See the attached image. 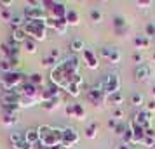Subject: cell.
I'll list each match as a JSON object with an SVG mask.
<instances>
[{
	"label": "cell",
	"mask_w": 155,
	"mask_h": 149,
	"mask_svg": "<svg viewBox=\"0 0 155 149\" xmlns=\"http://www.w3.org/2000/svg\"><path fill=\"white\" fill-rule=\"evenodd\" d=\"M78 73V57L68 56L58 61V64L51 70V83L59 87L61 90H66V87L71 83L73 76Z\"/></svg>",
	"instance_id": "obj_1"
},
{
	"label": "cell",
	"mask_w": 155,
	"mask_h": 149,
	"mask_svg": "<svg viewBox=\"0 0 155 149\" xmlns=\"http://www.w3.org/2000/svg\"><path fill=\"white\" fill-rule=\"evenodd\" d=\"M38 130V142L45 149H54L59 147L63 142V128H56L51 125H40Z\"/></svg>",
	"instance_id": "obj_2"
},
{
	"label": "cell",
	"mask_w": 155,
	"mask_h": 149,
	"mask_svg": "<svg viewBox=\"0 0 155 149\" xmlns=\"http://www.w3.org/2000/svg\"><path fill=\"white\" fill-rule=\"evenodd\" d=\"M23 28L26 31L28 38L35 40V42H44L47 38V26H45V19H38V21H31L26 19Z\"/></svg>",
	"instance_id": "obj_3"
},
{
	"label": "cell",
	"mask_w": 155,
	"mask_h": 149,
	"mask_svg": "<svg viewBox=\"0 0 155 149\" xmlns=\"http://www.w3.org/2000/svg\"><path fill=\"white\" fill-rule=\"evenodd\" d=\"M23 83H25V75L19 71L4 73V76L0 78V87L4 90H18Z\"/></svg>",
	"instance_id": "obj_4"
},
{
	"label": "cell",
	"mask_w": 155,
	"mask_h": 149,
	"mask_svg": "<svg viewBox=\"0 0 155 149\" xmlns=\"http://www.w3.org/2000/svg\"><path fill=\"white\" fill-rule=\"evenodd\" d=\"M78 141H80V135L73 127H64L63 128V142H61V147H77Z\"/></svg>",
	"instance_id": "obj_5"
},
{
	"label": "cell",
	"mask_w": 155,
	"mask_h": 149,
	"mask_svg": "<svg viewBox=\"0 0 155 149\" xmlns=\"http://www.w3.org/2000/svg\"><path fill=\"white\" fill-rule=\"evenodd\" d=\"M23 16H25V19H31V21L47 19V11H45V7H42V4L40 5H28L26 4Z\"/></svg>",
	"instance_id": "obj_6"
},
{
	"label": "cell",
	"mask_w": 155,
	"mask_h": 149,
	"mask_svg": "<svg viewBox=\"0 0 155 149\" xmlns=\"http://www.w3.org/2000/svg\"><path fill=\"white\" fill-rule=\"evenodd\" d=\"M103 85H105V94L106 95H112V94L120 92V78L117 73H110L105 80H103Z\"/></svg>",
	"instance_id": "obj_7"
},
{
	"label": "cell",
	"mask_w": 155,
	"mask_h": 149,
	"mask_svg": "<svg viewBox=\"0 0 155 149\" xmlns=\"http://www.w3.org/2000/svg\"><path fill=\"white\" fill-rule=\"evenodd\" d=\"M0 101L4 106H16L19 107V102H21V94H19V88L18 90H4L2 95H0Z\"/></svg>",
	"instance_id": "obj_8"
},
{
	"label": "cell",
	"mask_w": 155,
	"mask_h": 149,
	"mask_svg": "<svg viewBox=\"0 0 155 149\" xmlns=\"http://www.w3.org/2000/svg\"><path fill=\"white\" fill-rule=\"evenodd\" d=\"M45 26L47 29H54L58 35H64L66 33V29H68V23L66 19H54V17H47L45 19Z\"/></svg>",
	"instance_id": "obj_9"
},
{
	"label": "cell",
	"mask_w": 155,
	"mask_h": 149,
	"mask_svg": "<svg viewBox=\"0 0 155 149\" xmlns=\"http://www.w3.org/2000/svg\"><path fill=\"white\" fill-rule=\"evenodd\" d=\"M49 12H51V17H54V19H64L66 14H68V7L63 2H52Z\"/></svg>",
	"instance_id": "obj_10"
},
{
	"label": "cell",
	"mask_w": 155,
	"mask_h": 149,
	"mask_svg": "<svg viewBox=\"0 0 155 149\" xmlns=\"http://www.w3.org/2000/svg\"><path fill=\"white\" fill-rule=\"evenodd\" d=\"M82 56H84V63L87 64V68H91V70H98L99 68V57L98 54H94V50L85 49L82 52Z\"/></svg>",
	"instance_id": "obj_11"
},
{
	"label": "cell",
	"mask_w": 155,
	"mask_h": 149,
	"mask_svg": "<svg viewBox=\"0 0 155 149\" xmlns=\"http://www.w3.org/2000/svg\"><path fill=\"white\" fill-rule=\"evenodd\" d=\"M150 75H152V68L145 63L136 66V70H134V80L136 82H147L150 78Z\"/></svg>",
	"instance_id": "obj_12"
},
{
	"label": "cell",
	"mask_w": 155,
	"mask_h": 149,
	"mask_svg": "<svg viewBox=\"0 0 155 149\" xmlns=\"http://www.w3.org/2000/svg\"><path fill=\"white\" fill-rule=\"evenodd\" d=\"M19 94L25 95V97H40V90H38V87L31 85L28 80L19 87Z\"/></svg>",
	"instance_id": "obj_13"
},
{
	"label": "cell",
	"mask_w": 155,
	"mask_h": 149,
	"mask_svg": "<svg viewBox=\"0 0 155 149\" xmlns=\"http://www.w3.org/2000/svg\"><path fill=\"white\" fill-rule=\"evenodd\" d=\"M133 120L138 123V125H141V127L145 128H150V125H152V118H150V113H148L147 109H143V111H140V113H136L133 116Z\"/></svg>",
	"instance_id": "obj_14"
},
{
	"label": "cell",
	"mask_w": 155,
	"mask_h": 149,
	"mask_svg": "<svg viewBox=\"0 0 155 149\" xmlns=\"http://www.w3.org/2000/svg\"><path fill=\"white\" fill-rule=\"evenodd\" d=\"M127 123H129V128L133 130V134H134V144H141L143 137H145V128L141 125H138L134 120H129Z\"/></svg>",
	"instance_id": "obj_15"
},
{
	"label": "cell",
	"mask_w": 155,
	"mask_h": 149,
	"mask_svg": "<svg viewBox=\"0 0 155 149\" xmlns=\"http://www.w3.org/2000/svg\"><path fill=\"white\" fill-rule=\"evenodd\" d=\"M11 40L14 43H25L26 40H28V35H26V31H25V28H14L12 29V36H11Z\"/></svg>",
	"instance_id": "obj_16"
},
{
	"label": "cell",
	"mask_w": 155,
	"mask_h": 149,
	"mask_svg": "<svg viewBox=\"0 0 155 149\" xmlns=\"http://www.w3.org/2000/svg\"><path fill=\"white\" fill-rule=\"evenodd\" d=\"M134 45H136V49H148L150 45H152V38H148L147 35H138L134 38Z\"/></svg>",
	"instance_id": "obj_17"
},
{
	"label": "cell",
	"mask_w": 155,
	"mask_h": 149,
	"mask_svg": "<svg viewBox=\"0 0 155 149\" xmlns=\"http://www.w3.org/2000/svg\"><path fill=\"white\" fill-rule=\"evenodd\" d=\"M37 104H42L40 97H25V95H21L19 109H21V107H33V106H37Z\"/></svg>",
	"instance_id": "obj_18"
},
{
	"label": "cell",
	"mask_w": 155,
	"mask_h": 149,
	"mask_svg": "<svg viewBox=\"0 0 155 149\" xmlns=\"http://www.w3.org/2000/svg\"><path fill=\"white\" fill-rule=\"evenodd\" d=\"M106 102L112 104L113 107H120V104L124 102V94L117 92V94H112V95H106Z\"/></svg>",
	"instance_id": "obj_19"
},
{
	"label": "cell",
	"mask_w": 155,
	"mask_h": 149,
	"mask_svg": "<svg viewBox=\"0 0 155 149\" xmlns=\"http://www.w3.org/2000/svg\"><path fill=\"white\" fill-rule=\"evenodd\" d=\"M25 139H26V142L31 144V146L38 144V130H37V128H28V130H25Z\"/></svg>",
	"instance_id": "obj_20"
},
{
	"label": "cell",
	"mask_w": 155,
	"mask_h": 149,
	"mask_svg": "<svg viewBox=\"0 0 155 149\" xmlns=\"http://www.w3.org/2000/svg\"><path fill=\"white\" fill-rule=\"evenodd\" d=\"M66 23H68V26H77L78 23H80V16L75 9H68V14H66Z\"/></svg>",
	"instance_id": "obj_21"
},
{
	"label": "cell",
	"mask_w": 155,
	"mask_h": 149,
	"mask_svg": "<svg viewBox=\"0 0 155 149\" xmlns=\"http://www.w3.org/2000/svg\"><path fill=\"white\" fill-rule=\"evenodd\" d=\"M16 121H18V113H4V116H2L4 127H12V125H16Z\"/></svg>",
	"instance_id": "obj_22"
},
{
	"label": "cell",
	"mask_w": 155,
	"mask_h": 149,
	"mask_svg": "<svg viewBox=\"0 0 155 149\" xmlns=\"http://www.w3.org/2000/svg\"><path fill=\"white\" fill-rule=\"evenodd\" d=\"M112 24H113L115 29H126L127 28V23H126V17H124V16H115Z\"/></svg>",
	"instance_id": "obj_23"
},
{
	"label": "cell",
	"mask_w": 155,
	"mask_h": 149,
	"mask_svg": "<svg viewBox=\"0 0 155 149\" xmlns=\"http://www.w3.org/2000/svg\"><path fill=\"white\" fill-rule=\"evenodd\" d=\"M131 104L136 106V107L143 106V104H145V95H143L141 92H134L133 95H131Z\"/></svg>",
	"instance_id": "obj_24"
},
{
	"label": "cell",
	"mask_w": 155,
	"mask_h": 149,
	"mask_svg": "<svg viewBox=\"0 0 155 149\" xmlns=\"http://www.w3.org/2000/svg\"><path fill=\"white\" fill-rule=\"evenodd\" d=\"M59 102H61V97H56V99L49 101V102H44V104H40V106H42L45 111H54V109L59 107Z\"/></svg>",
	"instance_id": "obj_25"
},
{
	"label": "cell",
	"mask_w": 155,
	"mask_h": 149,
	"mask_svg": "<svg viewBox=\"0 0 155 149\" xmlns=\"http://www.w3.org/2000/svg\"><path fill=\"white\" fill-rule=\"evenodd\" d=\"M70 49L73 50V52H84V50H85V43H84V40H80V38H75V40H71Z\"/></svg>",
	"instance_id": "obj_26"
},
{
	"label": "cell",
	"mask_w": 155,
	"mask_h": 149,
	"mask_svg": "<svg viewBox=\"0 0 155 149\" xmlns=\"http://www.w3.org/2000/svg\"><path fill=\"white\" fill-rule=\"evenodd\" d=\"M28 82L31 83V85H35V87H40L44 83V76L40 75V73H31L28 76Z\"/></svg>",
	"instance_id": "obj_27"
},
{
	"label": "cell",
	"mask_w": 155,
	"mask_h": 149,
	"mask_svg": "<svg viewBox=\"0 0 155 149\" xmlns=\"http://www.w3.org/2000/svg\"><path fill=\"white\" fill-rule=\"evenodd\" d=\"M80 87L82 85H78V83H70V85L66 87V94L71 95V97H78L80 95Z\"/></svg>",
	"instance_id": "obj_28"
},
{
	"label": "cell",
	"mask_w": 155,
	"mask_h": 149,
	"mask_svg": "<svg viewBox=\"0 0 155 149\" xmlns=\"http://www.w3.org/2000/svg\"><path fill=\"white\" fill-rule=\"evenodd\" d=\"M73 118H77L78 121L85 120V107L82 104H78V102H75V116Z\"/></svg>",
	"instance_id": "obj_29"
},
{
	"label": "cell",
	"mask_w": 155,
	"mask_h": 149,
	"mask_svg": "<svg viewBox=\"0 0 155 149\" xmlns=\"http://www.w3.org/2000/svg\"><path fill=\"white\" fill-rule=\"evenodd\" d=\"M96 135H98V123H92L85 128V137L87 139H96Z\"/></svg>",
	"instance_id": "obj_30"
},
{
	"label": "cell",
	"mask_w": 155,
	"mask_h": 149,
	"mask_svg": "<svg viewBox=\"0 0 155 149\" xmlns=\"http://www.w3.org/2000/svg\"><path fill=\"white\" fill-rule=\"evenodd\" d=\"M23 47H25V50H26L28 54H35L37 52V42L35 40H31V38H28L26 42L23 43Z\"/></svg>",
	"instance_id": "obj_31"
},
{
	"label": "cell",
	"mask_w": 155,
	"mask_h": 149,
	"mask_svg": "<svg viewBox=\"0 0 155 149\" xmlns=\"http://www.w3.org/2000/svg\"><path fill=\"white\" fill-rule=\"evenodd\" d=\"M89 16H91V21L92 23H101V21H103V12H101L99 9H91Z\"/></svg>",
	"instance_id": "obj_32"
},
{
	"label": "cell",
	"mask_w": 155,
	"mask_h": 149,
	"mask_svg": "<svg viewBox=\"0 0 155 149\" xmlns=\"http://www.w3.org/2000/svg\"><path fill=\"white\" fill-rule=\"evenodd\" d=\"M115 50H117L115 47H108V45H105V47H101V49H99V54H101L103 57H106V59H110V57L115 54Z\"/></svg>",
	"instance_id": "obj_33"
},
{
	"label": "cell",
	"mask_w": 155,
	"mask_h": 149,
	"mask_svg": "<svg viewBox=\"0 0 155 149\" xmlns=\"http://www.w3.org/2000/svg\"><path fill=\"white\" fill-rule=\"evenodd\" d=\"M124 109L122 107H113L112 109V118L113 120H117V121H124Z\"/></svg>",
	"instance_id": "obj_34"
},
{
	"label": "cell",
	"mask_w": 155,
	"mask_h": 149,
	"mask_svg": "<svg viewBox=\"0 0 155 149\" xmlns=\"http://www.w3.org/2000/svg\"><path fill=\"white\" fill-rule=\"evenodd\" d=\"M127 128H129V123H126V121H119V123H117V127L113 128V132H115L117 135H124Z\"/></svg>",
	"instance_id": "obj_35"
},
{
	"label": "cell",
	"mask_w": 155,
	"mask_h": 149,
	"mask_svg": "<svg viewBox=\"0 0 155 149\" xmlns=\"http://www.w3.org/2000/svg\"><path fill=\"white\" fill-rule=\"evenodd\" d=\"M58 64V59H54V57H51V56H47V57H44L42 59V66H47V68H54Z\"/></svg>",
	"instance_id": "obj_36"
},
{
	"label": "cell",
	"mask_w": 155,
	"mask_h": 149,
	"mask_svg": "<svg viewBox=\"0 0 155 149\" xmlns=\"http://www.w3.org/2000/svg\"><path fill=\"white\" fill-rule=\"evenodd\" d=\"M0 70L4 71V73H11V71H14L12 70V64L9 63V59H2V61H0Z\"/></svg>",
	"instance_id": "obj_37"
},
{
	"label": "cell",
	"mask_w": 155,
	"mask_h": 149,
	"mask_svg": "<svg viewBox=\"0 0 155 149\" xmlns=\"http://www.w3.org/2000/svg\"><path fill=\"white\" fill-rule=\"evenodd\" d=\"M136 7L138 9H150V7H153V0H138L136 2Z\"/></svg>",
	"instance_id": "obj_38"
},
{
	"label": "cell",
	"mask_w": 155,
	"mask_h": 149,
	"mask_svg": "<svg viewBox=\"0 0 155 149\" xmlns=\"http://www.w3.org/2000/svg\"><path fill=\"white\" fill-rule=\"evenodd\" d=\"M12 147H14V149H33V146H31V144H28V142H26V139H23V141L12 144Z\"/></svg>",
	"instance_id": "obj_39"
},
{
	"label": "cell",
	"mask_w": 155,
	"mask_h": 149,
	"mask_svg": "<svg viewBox=\"0 0 155 149\" xmlns=\"http://www.w3.org/2000/svg\"><path fill=\"white\" fill-rule=\"evenodd\" d=\"M145 31H147V36H148V38L155 36V23H148L147 28H145Z\"/></svg>",
	"instance_id": "obj_40"
},
{
	"label": "cell",
	"mask_w": 155,
	"mask_h": 149,
	"mask_svg": "<svg viewBox=\"0 0 155 149\" xmlns=\"http://www.w3.org/2000/svg\"><path fill=\"white\" fill-rule=\"evenodd\" d=\"M133 61L138 64V66H140V64H143V54H141L140 50H136V52L133 54Z\"/></svg>",
	"instance_id": "obj_41"
},
{
	"label": "cell",
	"mask_w": 155,
	"mask_h": 149,
	"mask_svg": "<svg viewBox=\"0 0 155 149\" xmlns=\"http://www.w3.org/2000/svg\"><path fill=\"white\" fill-rule=\"evenodd\" d=\"M0 16H2V19H5V21H11V17H12V12H11L9 9H2Z\"/></svg>",
	"instance_id": "obj_42"
},
{
	"label": "cell",
	"mask_w": 155,
	"mask_h": 149,
	"mask_svg": "<svg viewBox=\"0 0 155 149\" xmlns=\"http://www.w3.org/2000/svg\"><path fill=\"white\" fill-rule=\"evenodd\" d=\"M145 109H147V111H148L150 114L153 113V111H155V99L148 101V102H147V107H145Z\"/></svg>",
	"instance_id": "obj_43"
},
{
	"label": "cell",
	"mask_w": 155,
	"mask_h": 149,
	"mask_svg": "<svg viewBox=\"0 0 155 149\" xmlns=\"http://www.w3.org/2000/svg\"><path fill=\"white\" fill-rule=\"evenodd\" d=\"M66 114H68V116H71V118L75 116V102H73V104H68V106H66Z\"/></svg>",
	"instance_id": "obj_44"
},
{
	"label": "cell",
	"mask_w": 155,
	"mask_h": 149,
	"mask_svg": "<svg viewBox=\"0 0 155 149\" xmlns=\"http://www.w3.org/2000/svg\"><path fill=\"white\" fill-rule=\"evenodd\" d=\"M145 137H152V139H155V130L152 127L147 128V130H145Z\"/></svg>",
	"instance_id": "obj_45"
},
{
	"label": "cell",
	"mask_w": 155,
	"mask_h": 149,
	"mask_svg": "<svg viewBox=\"0 0 155 149\" xmlns=\"http://www.w3.org/2000/svg\"><path fill=\"white\" fill-rule=\"evenodd\" d=\"M115 149H136V147H134V144H120Z\"/></svg>",
	"instance_id": "obj_46"
},
{
	"label": "cell",
	"mask_w": 155,
	"mask_h": 149,
	"mask_svg": "<svg viewBox=\"0 0 155 149\" xmlns=\"http://www.w3.org/2000/svg\"><path fill=\"white\" fill-rule=\"evenodd\" d=\"M117 123H119L117 120H113V118H110V120H108V127H110V128L113 130V128L117 127Z\"/></svg>",
	"instance_id": "obj_47"
},
{
	"label": "cell",
	"mask_w": 155,
	"mask_h": 149,
	"mask_svg": "<svg viewBox=\"0 0 155 149\" xmlns=\"http://www.w3.org/2000/svg\"><path fill=\"white\" fill-rule=\"evenodd\" d=\"M49 56H51V57H54V59H58V57H59V50H58V49H52Z\"/></svg>",
	"instance_id": "obj_48"
},
{
	"label": "cell",
	"mask_w": 155,
	"mask_h": 149,
	"mask_svg": "<svg viewBox=\"0 0 155 149\" xmlns=\"http://www.w3.org/2000/svg\"><path fill=\"white\" fill-rule=\"evenodd\" d=\"M11 5H12V2H0V7L2 9H9Z\"/></svg>",
	"instance_id": "obj_49"
},
{
	"label": "cell",
	"mask_w": 155,
	"mask_h": 149,
	"mask_svg": "<svg viewBox=\"0 0 155 149\" xmlns=\"http://www.w3.org/2000/svg\"><path fill=\"white\" fill-rule=\"evenodd\" d=\"M33 149H45V147H44L42 144H40V142H38V144H35V146H33Z\"/></svg>",
	"instance_id": "obj_50"
},
{
	"label": "cell",
	"mask_w": 155,
	"mask_h": 149,
	"mask_svg": "<svg viewBox=\"0 0 155 149\" xmlns=\"http://www.w3.org/2000/svg\"><path fill=\"white\" fill-rule=\"evenodd\" d=\"M152 95H153V99H155V85L152 87Z\"/></svg>",
	"instance_id": "obj_51"
},
{
	"label": "cell",
	"mask_w": 155,
	"mask_h": 149,
	"mask_svg": "<svg viewBox=\"0 0 155 149\" xmlns=\"http://www.w3.org/2000/svg\"><path fill=\"white\" fill-rule=\"evenodd\" d=\"M152 61H153V63H155V54H153V57H152Z\"/></svg>",
	"instance_id": "obj_52"
},
{
	"label": "cell",
	"mask_w": 155,
	"mask_h": 149,
	"mask_svg": "<svg viewBox=\"0 0 155 149\" xmlns=\"http://www.w3.org/2000/svg\"><path fill=\"white\" fill-rule=\"evenodd\" d=\"M0 61H2V59H0Z\"/></svg>",
	"instance_id": "obj_53"
}]
</instances>
